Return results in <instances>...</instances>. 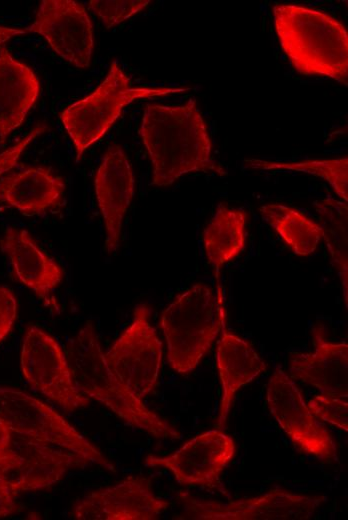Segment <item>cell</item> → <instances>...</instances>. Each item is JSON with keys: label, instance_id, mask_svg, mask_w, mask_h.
<instances>
[{"label": "cell", "instance_id": "4316f807", "mask_svg": "<svg viewBox=\"0 0 348 520\" xmlns=\"http://www.w3.org/2000/svg\"><path fill=\"white\" fill-rule=\"evenodd\" d=\"M45 130L46 126L44 124H38L27 135L0 153V176L15 166L26 147Z\"/></svg>", "mask_w": 348, "mask_h": 520}, {"label": "cell", "instance_id": "9a60e30c", "mask_svg": "<svg viewBox=\"0 0 348 520\" xmlns=\"http://www.w3.org/2000/svg\"><path fill=\"white\" fill-rule=\"evenodd\" d=\"M134 175L123 149L111 144L95 173L94 186L105 226V249L111 254L119 247L123 218L134 195Z\"/></svg>", "mask_w": 348, "mask_h": 520}, {"label": "cell", "instance_id": "3957f363", "mask_svg": "<svg viewBox=\"0 0 348 520\" xmlns=\"http://www.w3.org/2000/svg\"><path fill=\"white\" fill-rule=\"evenodd\" d=\"M67 360L77 389L127 424L156 438L179 439L180 432L135 397L109 369L94 325L87 321L68 345Z\"/></svg>", "mask_w": 348, "mask_h": 520}, {"label": "cell", "instance_id": "4dcf8cb0", "mask_svg": "<svg viewBox=\"0 0 348 520\" xmlns=\"http://www.w3.org/2000/svg\"><path fill=\"white\" fill-rule=\"evenodd\" d=\"M25 33V30L0 26V46L13 36Z\"/></svg>", "mask_w": 348, "mask_h": 520}, {"label": "cell", "instance_id": "2e32d148", "mask_svg": "<svg viewBox=\"0 0 348 520\" xmlns=\"http://www.w3.org/2000/svg\"><path fill=\"white\" fill-rule=\"evenodd\" d=\"M313 352H296L290 356L292 379L311 385L321 394L348 397V345L326 338L321 325L312 329Z\"/></svg>", "mask_w": 348, "mask_h": 520}, {"label": "cell", "instance_id": "4fadbf2b", "mask_svg": "<svg viewBox=\"0 0 348 520\" xmlns=\"http://www.w3.org/2000/svg\"><path fill=\"white\" fill-rule=\"evenodd\" d=\"M25 32L42 35L53 51L78 68H88L93 51V26L83 4L43 0Z\"/></svg>", "mask_w": 348, "mask_h": 520}, {"label": "cell", "instance_id": "603a6c76", "mask_svg": "<svg viewBox=\"0 0 348 520\" xmlns=\"http://www.w3.org/2000/svg\"><path fill=\"white\" fill-rule=\"evenodd\" d=\"M314 207L321 217L322 237L338 272L347 303V204L333 198H325L315 201Z\"/></svg>", "mask_w": 348, "mask_h": 520}, {"label": "cell", "instance_id": "9c48e42d", "mask_svg": "<svg viewBox=\"0 0 348 520\" xmlns=\"http://www.w3.org/2000/svg\"><path fill=\"white\" fill-rule=\"evenodd\" d=\"M266 402L272 417L299 450L322 460L337 456L331 433L312 414L294 380L280 367L267 383Z\"/></svg>", "mask_w": 348, "mask_h": 520}, {"label": "cell", "instance_id": "52a82bcc", "mask_svg": "<svg viewBox=\"0 0 348 520\" xmlns=\"http://www.w3.org/2000/svg\"><path fill=\"white\" fill-rule=\"evenodd\" d=\"M149 316V307L138 304L131 324L104 353L111 372L140 400L155 388L162 361V342Z\"/></svg>", "mask_w": 348, "mask_h": 520}, {"label": "cell", "instance_id": "d6986e66", "mask_svg": "<svg viewBox=\"0 0 348 520\" xmlns=\"http://www.w3.org/2000/svg\"><path fill=\"white\" fill-rule=\"evenodd\" d=\"M223 331L216 350V363L221 382V401L217 427L225 425L235 394L267 369L265 361L245 340Z\"/></svg>", "mask_w": 348, "mask_h": 520}, {"label": "cell", "instance_id": "7c38bea8", "mask_svg": "<svg viewBox=\"0 0 348 520\" xmlns=\"http://www.w3.org/2000/svg\"><path fill=\"white\" fill-rule=\"evenodd\" d=\"M235 450L231 436L210 430L195 436L170 455H148L145 465L169 470L180 485L220 490L224 494L220 476Z\"/></svg>", "mask_w": 348, "mask_h": 520}, {"label": "cell", "instance_id": "484cf974", "mask_svg": "<svg viewBox=\"0 0 348 520\" xmlns=\"http://www.w3.org/2000/svg\"><path fill=\"white\" fill-rule=\"evenodd\" d=\"M307 405L317 419L348 431V397L320 393L310 399Z\"/></svg>", "mask_w": 348, "mask_h": 520}, {"label": "cell", "instance_id": "7a4b0ae2", "mask_svg": "<svg viewBox=\"0 0 348 520\" xmlns=\"http://www.w3.org/2000/svg\"><path fill=\"white\" fill-rule=\"evenodd\" d=\"M274 26L281 47L303 75L348 83V34L329 14L307 6L275 4Z\"/></svg>", "mask_w": 348, "mask_h": 520}, {"label": "cell", "instance_id": "277c9868", "mask_svg": "<svg viewBox=\"0 0 348 520\" xmlns=\"http://www.w3.org/2000/svg\"><path fill=\"white\" fill-rule=\"evenodd\" d=\"M223 318L213 289L203 283L186 289L162 311L159 325L175 372L188 374L198 366L218 336Z\"/></svg>", "mask_w": 348, "mask_h": 520}, {"label": "cell", "instance_id": "5bb4252c", "mask_svg": "<svg viewBox=\"0 0 348 520\" xmlns=\"http://www.w3.org/2000/svg\"><path fill=\"white\" fill-rule=\"evenodd\" d=\"M168 506V501L154 494L149 479L128 476L77 500L72 516L77 520H153Z\"/></svg>", "mask_w": 348, "mask_h": 520}, {"label": "cell", "instance_id": "83f0119b", "mask_svg": "<svg viewBox=\"0 0 348 520\" xmlns=\"http://www.w3.org/2000/svg\"><path fill=\"white\" fill-rule=\"evenodd\" d=\"M17 317V300L13 291L0 286V343L13 328Z\"/></svg>", "mask_w": 348, "mask_h": 520}, {"label": "cell", "instance_id": "5b68a950", "mask_svg": "<svg viewBox=\"0 0 348 520\" xmlns=\"http://www.w3.org/2000/svg\"><path fill=\"white\" fill-rule=\"evenodd\" d=\"M189 87L135 88L131 80L113 61L105 79L85 98L69 105L60 120L76 151V162L82 154L104 136L119 118L125 106L139 98H149L189 90Z\"/></svg>", "mask_w": 348, "mask_h": 520}, {"label": "cell", "instance_id": "ffe728a7", "mask_svg": "<svg viewBox=\"0 0 348 520\" xmlns=\"http://www.w3.org/2000/svg\"><path fill=\"white\" fill-rule=\"evenodd\" d=\"M40 83L36 74L12 57L6 48L0 49V140L24 121L37 101Z\"/></svg>", "mask_w": 348, "mask_h": 520}, {"label": "cell", "instance_id": "7402d4cb", "mask_svg": "<svg viewBox=\"0 0 348 520\" xmlns=\"http://www.w3.org/2000/svg\"><path fill=\"white\" fill-rule=\"evenodd\" d=\"M260 213L295 254L306 256L317 248L322 238V228L304 214L276 203L261 206Z\"/></svg>", "mask_w": 348, "mask_h": 520}, {"label": "cell", "instance_id": "ac0fdd59", "mask_svg": "<svg viewBox=\"0 0 348 520\" xmlns=\"http://www.w3.org/2000/svg\"><path fill=\"white\" fill-rule=\"evenodd\" d=\"M64 192L63 179L46 167H31L0 179V205L26 216L59 208Z\"/></svg>", "mask_w": 348, "mask_h": 520}, {"label": "cell", "instance_id": "30bf717a", "mask_svg": "<svg viewBox=\"0 0 348 520\" xmlns=\"http://www.w3.org/2000/svg\"><path fill=\"white\" fill-rule=\"evenodd\" d=\"M91 464L86 458L12 433L10 446L0 460V469L17 494L48 489L70 470Z\"/></svg>", "mask_w": 348, "mask_h": 520}, {"label": "cell", "instance_id": "6da1fadb", "mask_svg": "<svg viewBox=\"0 0 348 520\" xmlns=\"http://www.w3.org/2000/svg\"><path fill=\"white\" fill-rule=\"evenodd\" d=\"M153 166L152 184L169 186L192 172L227 176L212 157L207 125L196 104L146 105L139 130Z\"/></svg>", "mask_w": 348, "mask_h": 520}, {"label": "cell", "instance_id": "8992f818", "mask_svg": "<svg viewBox=\"0 0 348 520\" xmlns=\"http://www.w3.org/2000/svg\"><path fill=\"white\" fill-rule=\"evenodd\" d=\"M0 419L14 434L48 443L116 471L112 462L65 418L23 391L0 387Z\"/></svg>", "mask_w": 348, "mask_h": 520}, {"label": "cell", "instance_id": "8fae6325", "mask_svg": "<svg viewBox=\"0 0 348 520\" xmlns=\"http://www.w3.org/2000/svg\"><path fill=\"white\" fill-rule=\"evenodd\" d=\"M188 518L198 520L308 519L325 502V496L296 494L276 488L264 495L222 503L181 496Z\"/></svg>", "mask_w": 348, "mask_h": 520}, {"label": "cell", "instance_id": "f1b7e54d", "mask_svg": "<svg viewBox=\"0 0 348 520\" xmlns=\"http://www.w3.org/2000/svg\"><path fill=\"white\" fill-rule=\"evenodd\" d=\"M17 495L10 481L0 469V518L7 517L16 511Z\"/></svg>", "mask_w": 348, "mask_h": 520}, {"label": "cell", "instance_id": "d4e9b609", "mask_svg": "<svg viewBox=\"0 0 348 520\" xmlns=\"http://www.w3.org/2000/svg\"><path fill=\"white\" fill-rule=\"evenodd\" d=\"M150 0H91L88 3L106 28H112L148 6Z\"/></svg>", "mask_w": 348, "mask_h": 520}, {"label": "cell", "instance_id": "f546056e", "mask_svg": "<svg viewBox=\"0 0 348 520\" xmlns=\"http://www.w3.org/2000/svg\"><path fill=\"white\" fill-rule=\"evenodd\" d=\"M12 439V431L0 419V460L6 454Z\"/></svg>", "mask_w": 348, "mask_h": 520}, {"label": "cell", "instance_id": "e0dca14e", "mask_svg": "<svg viewBox=\"0 0 348 520\" xmlns=\"http://www.w3.org/2000/svg\"><path fill=\"white\" fill-rule=\"evenodd\" d=\"M0 248L9 258L17 279L45 306L58 310L53 291L63 279L61 266L24 229L7 228L0 240Z\"/></svg>", "mask_w": 348, "mask_h": 520}, {"label": "cell", "instance_id": "ba28073f", "mask_svg": "<svg viewBox=\"0 0 348 520\" xmlns=\"http://www.w3.org/2000/svg\"><path fill=\"white\" fill-rule=\"evenodd\" d=\"M27 382L67 411L85 407L90 400L77 389L67 357L59 343L43 329L30 326L20 355Z\"/></svg>", "mask_w": 348, "mask_h": 520}, {"label": "cell", "instance_id": "44dd1931", "mask_svg": "<svg viewBox=\"0 0 348 520\" xmlns=\"http://www.w3.org/2000/svg\"><path fill=\"white\" fill-rule=\"evenodd\" d=\"M246 218L243 209L220 203L203 232L206 257L214 269L237 257L245 247Z\"/></svg>", "mask_w": 348, "mask_h": 520}, {"label": "cell", "instance_id": "cb8c5ba5", "mask_svg": "<svg viewBox=\"0 0 348 520\" xmlns=\"http://www.w3.org/2000/svg\"><path fill=\"white\" fill-rule=\"evenodd\" d=\"M245 166L256 170L265 171H295L323 178L327 181L336 194L345 202L348 201V159L341 157L335 159H308L301 161H269L249 159Z\"/></svg>", "mask_w": 348, "mask_h": 520}]
</instances>
